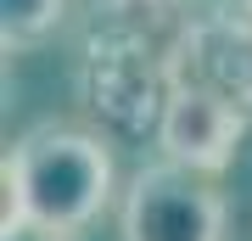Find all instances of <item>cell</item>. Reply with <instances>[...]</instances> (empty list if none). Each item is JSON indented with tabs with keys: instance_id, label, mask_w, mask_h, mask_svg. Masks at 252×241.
<instances>
[{
	"instance_id": "obj_2",
	"label": "cell",
	"mask_w": 252,
	"mask_h": 241,
	"mask_svg": "<svg viewBox=\"0 0 252 241\" xmlns=\"http://www.w3.org/2000/svg\"><path fill=\"white\" fill-rule=\"evenodd\" d=\"M73 90H79V107L90 112L95 129L118 135V140L157 135V118L174 96L168 45L140 28L95 17L84 34L79 68H73Z\"/></svg>"
},
{
	"instance_id": "obj_7",
	"label": "cell",
	"mask_w": 252,
	"mask_h": 241,
	"mask_svg": "<svg viewBox=\"0 0 252 241\" xmlns=\"http://www.w3.org/2000/svg\"><path fill=\"white\" fill-rule=\"evenodd\" d=\"M67 17V0H0V45L11 51H34L45 45Z\"/></svg>"
},
{
	"instance_id": "obj_8",
	"label": "cell",
	"mask_w": 252,
	"mask_h": 241,
	"mask_svg": "<svg viewBox=\"0 0 252 241\" xmlns=\"http://www.w3.org/2000/svg\"><path fill=\"white\" fill-rule=\"evenodd\" d=\"M0 241H73L62 230H51V224H39V219H23V213H6L0 219Z\"/></svg>"
},
{
	"instance_id": "obj_3",
	"label": "cell",
	"mask_w": 252,
	"mask_h": 241,
	"mask_svg": "<svg viewBox=\"0 0 252 241\" xmlns=\"http://www.w3.org/2000/svg\"><path fill=\"white\" fill-rule=\"evenodd\" d=\"M118 241H230V202L213 174L146 163L118 202Z\"/></svg>"
},
{
	"instance_id": "obj_1",
	"label": "cell",
	"mask_w": 252,
	"mask_h": 241,
	"mask_svg": "<svg viewBox=\"0 0 252 241\" xmlns=\"http://www.w3.org/2000/svg\"><path fill=\"white\" fill-rule=\"evenodd\" d=\"M112 135L84 129L67 118H45L28 135L11 140L6 163H0V185H6V213L39 219L62 236H79L101 219L112 202Z\"/></svg>"
},
{
	"instance_id": "obj_4",
	"label": "cell",
	"mask_w": 252,
	"mask_h": 241,
	"mask_svg": "<svg viewBox=\"0 0 252 241\" xmlns=\"http://www.w3.org/2000/svg\"><path fill=\"white\" fill-rule=\"evenodd\" d=\"M168 73L174 84H196L252 112V6L235 11L224 0L196 11L168 45Z\"/></svg>"
},
{
	"instance_id": "obj_9",
	"label": "cell",
	"mask_w": 252,
	"mask_h": 241,
	"mask_svg": "<svg viewBox=\"0 0 252 241\" xmlns=\"http://www.w3.org/2000/svg\"><path fill=\"white\" fill-rule=\"evenodd\" d=\"M241 6H252V0H241Z\"/></svg>"
},
{
	"instance_id": "obj_6",
	"label": "cell",
	"mask_w": 252,
	"mask_h": 241,
	"mask_svg": "<svg viewBox=\"0 0 252 241\" xmlns=\"http://www.w3.org/2000/svg\"><path fill=\"white\" fill-rule=\"evenodd\" d=\"M207 6H224V0H95V17L107 23H124V28H140L162 45H174V34Z\"/></svg>"
},
{
	"instance_id": "obj_5",
	"label": "cell",
	"mask_w": 252,
	"mask_h": 241,
	"mask_svg": "<svg viewBox=\"0 0 252 241\" xmlns=\"http://www.w3.org/2000/svg\"><path fill=\"white\" fill-rule=\"evenodd\" d=\"M247 124H252L247 107H235V101H224V96H207V90H196V84H174V96H168V107H162V118H157L152 140L162 146L168 163L219 179L235 163V152H241Z\"/></svg>"
}]
</instances>
